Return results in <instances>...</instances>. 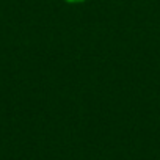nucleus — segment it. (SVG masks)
<instances>
[{
	"instance_id": "1",
	"label": "nucleus",
	"mask_w": 160,
	"mask_h": 160,
	"mask_svg": "<svg viewBox=\"0 0 160 160\" xmlns=\"http://www.w3.org/2000/svg\"><path fill=\"white\" fill-rule=\"evenodd\" d=\"M64 2L69 5H78V3H85L87 0H64Z\"/></svg>"
}]
</instances>
